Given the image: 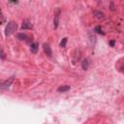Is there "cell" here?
Returning <instances> with one entry per match:
<instances>
[{"mask_svg": "<svg viewBox=\"0 0 124 124\" xmlns=\"http://www.w3.org/2000/svg\"><path fill=\"white\" fill-rule=\"evenodd\" d=\"M17 28H18V25L15 21H9L8 24L6 25V28H5V35L7 37L13 35L17 31Z\"/></svg>", "mask_w": 124, "mask_h": 124, "instance_id": "1", "label": "cell"}, {"mask_svg": "<svg viewBox=\"0 0 124 124\" xmlns=\"http://www.w3.org/2000/svg\"><path fill=\"white\" fill-rule=\"evenodd\" d=\"M114 43H115L114 41H110V45L111 47H113V46H114Z\"/></svg>", "mask_w": 124, "mask_h": 124, "instance_id": "15", "label": "cell"}, {"mask_svg": "<svg viewBox=\"0 0 124 124\" xmlns=\"http://www.w3.org/2000/svg\"><path fill=\"white\" fill-rule=\"evenodd\" d=\"M38 44L37 43H32V44H30V50H31V52H33V53H37V51H38Z\"/></svg>", "mask_w": 124, "mask_h": 124, "instance_id": "8", "label": "cell"}, {"mask_svg": "<svg viewBox=\"0 0 124 124\" xmlns=\"http://www.w3.org/2000/svg\"><path fill=\"white\" fill-rule=\"evenodd\" d=\"M21 28H22L23 30H27V29H32V28H33V25H32L31 21H29V20H24V21H23V22H22Z\"/></svg>", "mask_w": 124, "mask_h": 124, "instance_id": "4", "label": "cell"}, {"mask_svg": "<svg viewBox=\"0 0 124 124\" xmlns=\"http://www.w3.org/2000/svg\"><path fill=\"white\" fill-rule=\"evenodd\" d=\"M66 43H67V38H63L60 43V47L61 48H65L66 47Z\"/></svg>", "mask_w": 124, "mask_h": 124, "instance_id": "12", "label": "cell"}, {"mask_svg": "<svg viewBox=\"0 0 124 124\" xmlns=\"http://www.w3.org/2000/svg\"><path fill=\"white\" fill-rule=\"evenodd\" d=\"M70 88H71L70 85H62V86L58 87L57 91H58V92H66V91L70 90Z\"/></svg>", "mask_w": 124, "mask_h": 124, "instance_id": "9", "label": "cell"}, {"mask_svg": "<svg viewBox=\"0 0 124 124\" xmlns=\"http://www.w3.org/2000/svg\"><path fill=\"white\" fill-rule=\"evenodd\" d=\"M17 38L20 41H27V39H29L28 36L25 33H19V34H17Z\"/></svg>", "mask_w": 124, "mask_h": 124, "instance_id": "7", "label": "cell"}, {"mask_svg": "<svg viewBox=\"0 0 124 124\" xmlns=\"http://www.w3.org/2000/svg\"><path fill=\"white\" fill-rule=\"evenodd\" d=\"M0 57H1V58H5V53L2 51V49H0Z\"/></svg>", "mask_w": 124, "mask_h": 124, "instance_id": "14", "label": "cell"}, {"mask_svg": "<svg viewBox=\"0 0 124 124\" xmlns=\"http://www.w3.org/2000/svg\"><path fill=\"white\" fill-rule=\"evenodd\" d=\"M59 19H60V9H57L55 11V13H54V18H53V26H54V29H56L58 27Z\"/></svg>", "mask_w": 124, "mask_h": 124, "instance_id": "3", "label": "cell"}, {"mask_svg": "<svg viewBox=\"0 0 124 124\" xmlns=\"http://www.w3.org/2000/svg\"><path fill=\"white\" fill-rule=\"evenodd\" d=\"M14 77H11V78H9L7 81H5L3 83H1L0 84V88L1 89H7V88H9L10 86H11V84L13 83V82H14Z\"/></svg>", "mask_w": 124, "mask_h": 124, "instance_id": "2", "label": "cell"}, {"mask_svg": "<svg viewBox=\"0 0 124 124\" xmlns=\"http://www.w3.org/2000/svg\"><path fill=\"white\" fill-rule=\"evenodd\" d=\"M93 15H94L97 19H99V20H102V19L105 18V15H104L102 12H100V11H94V12H93Z\"/></svg>", "mask_w": 124, "mask_h": 124, "instance_id": "10", "label": "cell"}, {"mask_svg": "<svg viewBox=\"0 0 124 124\" xmlns=\"http://www.w3.org/2000/svg\"><path fill=\"white\" fill-rule=\"evenodd\" d=\"M43 49H44V52L48 55V56H51L52 55V52H51V48H50V47H49V45L48 44H44L43 45Z\"/></svg>", "mask_w": 124, "mask_h": 124, "instance_id": "5", "label": "cell"}, {"mask_svg": "<svg viewBox=\"0 0 124 124\" xmlns=\"http://www.w3.org/2000/svg\"><path fill=\"white\" fill-rule=\"evenodd\" d=\"M89 65H90V62H89V59H88V58H85V59L83 60V62H82V67H83V69L84 71H86V70L89 68Z\"/></svg>", "mask_w": 124, "mask_h": 124, "instance_id": "6", "label": "cell"}, {"mask_svg": "<svg viewBox=\"0 0 124 124\" xmlns=\"http://www.w3.org/2000/svg\"><path fill=\"white\" fill-rule=\"evenodd\" d=\"M95 31H96L97 33H99V34L105 35V33L103 32V30H102V28H101V26H100V25H98V26H96V27H95Z\"/></svg>", "mask_w": 124, "mask_h": 124, "instance_id": "11", "label": "cell"}, {"mask_svg": "<svg viewBox=\"0 0 124 124\" xmlns=\"http://www.w3.org/2000/svg\"><path fill=\"white\" fill-rule=\"evenodd\" d=\"M5 21V19H4V17H3V15H2V12L0 11V24H2V22Z\"/></svg>", "mask_w": 124, "mask_h": 124, "instance_id": "13", "label": "cell"}]
</instances>
